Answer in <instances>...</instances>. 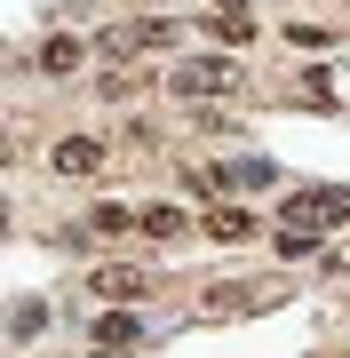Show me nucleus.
Returning <instances> with one entry per match:
<instances>
[{
	"instance_id": "7ed1b4c3",
	"label": "nucleus",
	"mask_w": 350,
	"mask_h": 358,
	"mask_svg": "<svg viewBox=\"0 0 350 358\" xmlns=\"http://www.w3.org/2000/svg\"><path fill=\"white\" fill-rule=\"evenodd\" d=\"M143 48H183V24L143 16V24H112L104 40H96V56H143Z\"/></svg>"
},
{
	"instance_id": "9d476101",
	"label": "nucleus",
	"mask_w": 350,
	"mask_h": 358,
	"mask_svg": "<svg viewBox=\"0 0 350 358\" xmlns=\"http://www.w3.org/2000/svg\"><path fill=\"white\" fill-rule=\"evenodd\" d=\"M311 247H319V231H302V223H286V231H279V255H286V263H302Z\"/></svg>"
},
{
	"instance_id": "f03ea898",
	"label": "nucleus",
	"mask_w": 350,
	"mask_h": 358,
	"mask_svg": "<svg viewBox=\"0 0 350 358\" xmlns=\"http://www.w3.org/2000/svg\"><path fill=\"white\" fill-rule=\"evenodd\" d=\"M286 223H302V231L350 223V183H311V192H295V199H286Z\"/></svg>"
},
{
	"instance_id": "f8f14e48",
	"label": "nucleus",
	"mask_w": 350,
	"mask_h": 358,
	"mask_svg": "<svg viewBox=\"0 0 350 358\" xmlns=\"http://www.w3.org/2000/svg\"><path fill=\"white\" fill-rule=\"evenodd\" d=\"M96 358H112V350H96ZM119 358H128V350H119Z\"/></svg>"
},
{
	"instance_id": "39448f33",
	"label": "nucleus",
	"mask_w": 350,
	"mask_h": 358,
	"mask_svg": "<svg viewBox=\"0 0 350 358\" xmlns=\"http://www.w3.org/2000/svg\"><path fill=\"white\" fill-rule=\"evenodd\" d=\"M96 167H104V143L96 136H64L56 143V176H96Z\"/></svg>"
},
{
	"instance_id": "20e7f679",
	"label": "nucleus",
	"mask_w": 350,
	"mask_h": 358,
	"mask_svg": "<svg viewBox=\"0 0 350 358\" xmlns=\"http://www.w3.org/2000/svg\"><path fill=\"white\" fill-rule=\"evenodd\" d=\"M88 294H104V303H143V294H152V271H136V263H96V271H88Z\"/></svg>"
},
{
	"instance_id": "6e6552de",
	"label": "nucleus",
	"mask_w": 350,
	"mask_h": 358,
	"mask_svg": "<svg viewBox=\"0 0 350 358\" xmlns=\"http://www.w3.org/2000/svg\"><path fill=\"white\" fill-rule=\"evenodd\" d=\"M80 56H88V48H80V40H64V32H56V40H40V72H72Z\"/></svg>"
},
{
	"instance_id": "423d86ee",
	"label": "nucleus",
	"mask_w": 350,
	"mask_h": 358,
	"mask_svg": "<svg viewBox=\"0 0 350 358\" xmlns=\"http://www.w3.org/2000/svg\"><path fill=\"white\" fill-rule=\"evenodd\" d=\"M136 334H143V319H136V310H104V319H96V343H104V350H128Z\"/></svg>"
},
{
	"instance_id": "9b49d317",
	"label": "nucleus",
	"mask_w": 350,
	"mask_h": 358,
	"mask_svg": "<svg viewBox=\"0 0 350 358\" xmlns=\"http://www.w3.org/2000/svg\"><path fill=\"white\" fill-rule=\"evenodd\" d=\"M40 327H48V310H40V303H16V319H8V334H16V343H32Z\"/></svg>"
},
{
	"instance_id": "1a4fd4ad",
	"label": "nucleus",
	"mask_w": 350,
	"mask_h": 358,
	"mask_svg": "<svg viewBox=\"0 0 350 358\" xmlns=\"http://www.w3.org/2000/svg\"><path fill=\"white\" fill-rule=\"evenodd\" d=\"M143 231L152 239H183V207H143Z\"/></svg>"
},
{
	"instance_id": "f257e3e1",
	"label": "nucleus",
	"mask_w": 350,
	"mask_h": 358,
	"mask_svg": "<svg viewBox=\"0 0 350 358\" xmlns=\"http://www.w3.org/2000/svg\"><path fill=\"white\" fill-rule=\"evenodd\" d=\"M239 80H247L239 56H183L175 64V96H231Z\"/></svg>"
},
{
	"instance_id": "0eeeda50",
	"label": "nucleus",
	"mask_w": 350,
	"mask_h": 358,
	"mask_svg": "<svg viewBox=\"0 0 350 358\" xmlns=\"http://www.w3.org/2000/svg\"><path fill=\"white\" fill-rule=\"evenodd\" d=\"M207 239H255V215H247V207H215V215H207Z\"/></svg>"
}]
</instances>
